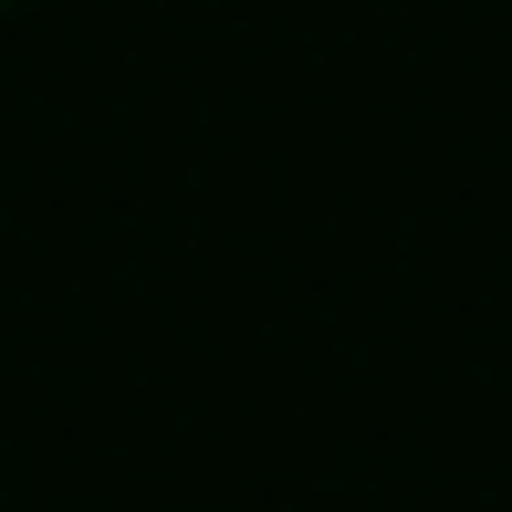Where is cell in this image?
<instances>
[{
	"mask_svg": "<svg viewBox=\"0 0 512 512\" xmlns=\"http://www.w3.org/2000/svg\"><path fill=\"white\" fill-rule=\"evenodd\" d=\"M0 11H11V0H0Z\"/></svg>",
	"mask_w": 512,
	"mask_h": 512,
	"instance_id": "1",
	"label": "cell"
}]
</instances>
